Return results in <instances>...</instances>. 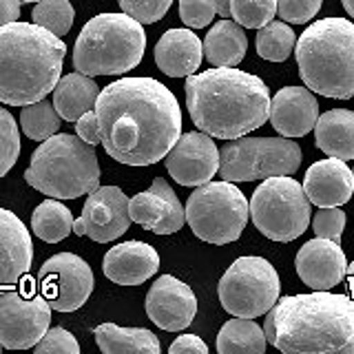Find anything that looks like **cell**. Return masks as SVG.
I'll return each instance as SVG.
<instances>
[{"instance_id":"cell-1","label":"cell","mask_w":354,"mask_h":354,"mask_svg":"<svg viewBox=\"0 0 354 354\" xmlns=\"http://www.w3.org/2000/svg\"><path fill=\"white\" fill-rule=\"evenodd\" d=\"M95 115L104 151L120 164L151 166L182 136L177 97L153 77H122L100 91Z\"/></svg>"},{"instance_id":"cell-2","label":"cell","mask_w":354,"mask_h":354,"mask_svg":"<svg viewBox=\"0 0 354 354\" xmlns=\"http://www.w3.org/2000/svg\"><path fill=\"white\" fill-rule=\"evenodd\" d=\"M188 113L210 138L235 140L270 118V93L261 77L235 66H213L186 80Z\"/></svg>"},{"instance_id":"cell-3","label":"cell","mask_w":354,"mask_h":354,"mask_svg":"<svg viewBox=\"0 0 354 354\" xmlns=\"http://www.w3.org/2000/svg\"><path fill=\"white\" fill-rule=\"evenodd\" d=\"M266 339L286 354H330L354 335L350 295L317 290L277 299L266 313Z\"/></svg>"},{"instance_id":"cell-4","label":"cell","mask_w":354,"mask_h":354,"mask_svg":"<svg viewBox=\"0 0 354 354\" xmlns=\"http://www.w3.org/2000/svg\"><path fill=\"white\" fill-rule=\"evenodd\" d=\"M66 44L29 22L0 27V102L27 106L47 97L60 82Z\"/></svg>"},{"instance_id":"cell-5","label":"cell","mask_w":354,"mask_h":354,"mask_svg":"<svg viewBox=\"0 0 354 354\" xmlns=\"http://www.w3.org/2000/svg\"><path fill=\"white\" fill-rule=\"evenodd\" d=\"M299 75L310 91L348 100L354 95V25L346 18L313 22L297 40Z\"/></svg>"},{"instance_id":"cell-6","label":"cell","mask_w":354,"mask_h":354,"mask_svg":"<svg viewBox=\"0 0 354 354\" xmlns=\"http://www.w3.org/2000/svg\"><path fill=\"white\" fill-rule=\"evenodd\" d=\"M25 180L53 199H75L100 186V164L91 144L77 136L55 133L33 151Z\"/></svg>"},{"instance_id":"cell-7","label":"cell","mask_w":354,"mask_h":354,"mask_svg":"<svg viewBox=\"0 0 354 354\" xmlns=\"http://www.w3.org/2000/svg\"><path fill=\"white\" fill-rule=\"evenodd\" d=\"M147 33L129 14H100L82 27L73 47V66L84 75H120L142 62Z\"/></svg>"},{"instance_id":"cell-8","label":"cell","mask_w":354,"mask_h":354,"mask_svg":"<svg viewBox=\"0 0 354 354\" xmlns=\"http://www.w3.org/2000/svg\"><path fill=\"white\" fill-rule=\"evenodd\" d=\"M250 217V204L232 182L197 186L186 202V221L195 235L215 246L237 241Z\"/></svg>"},{"instance_id":"cell-9","label":"cell","mask_w":354,"mask_h":354,"mask_svg":"<svg viewBox=\"0 0 354 354\" xmlns=\"http://www.w3.org/2000/svg\"><path fill=\"white\" fill-rule=\"evenodd\" d=\"M252 224L272 241H295L310 224V199L288 175L266 177L250 199Z\"/></svg>"},{"instance_id":"cell-10","label":"cell","mask_w":354,"mask_h":354,"mask_svg":"<svg viewBox=\"0 0 354 354\" xmlns=\"http://www.w3.org/2000/svg\"><path fill=\"white\" fill-rule=\"evenodd\" d=\"M301 166V147L292 138H235L219 151V177L226 182H254L292 175Z\"/></svg>"},{"instance_id":"cell-11","label":"cell","mask_w":354,"mask_h":354,"mask_svg":"<svg viewBox=\"0 0 354 354\" xmlns=\"http://www.w3.org/2000/svg\"><path fill=\"white\" fill-rule=\"evenodd\" d=\"M279 274L263 257H239L219 279V301L232 317L266 315L279 299Z\"/></svg>"},{"instance_id":"cell-12","label":"cell","mask_w":354,"mask_h":354,"mask_svg":"<svg viewBox=\"0 0 354 354\" xmlns=\"http://www.w3.org/2000/svg\"><path fill=\"white\" fill-rule=\"evenodd\" d=\"M29 281L18 290L0 292V346L7 350H29L47 335L51 306L44 295L36 292Z\"/></svg>"},{"instance_id":"cell-13","label":"cell","mask_w":354,"mask_h":354,"mask_svg":"<svg viewBox=\"0 0 354 354\" xmlns=\"http://www.w3.org/2000/svg\"><path fill=\"white\" fill-rule=\"evenodd\" d=\"M38 286L49 306L58 313L82 308L93 292V272L88 263L73 252H58L42 263Z\"/></svg>"},{"instance_id":"cell-14","label":"cell","mask_w":354,"mask_h":354,"mask_svg":"<svg viewBox=\"0 0 354 354\" xmlns=\"http://www.w3.org/2000/svg\"><path fill=\"white\" fill-rule=\"evenodd\" d=\"M131 199L118 186H97L88 193L82 215L73 219L75 235H86L97 243H106L122 237L131 226L129 213Z\"/></svg>"},{"instance_id":"cell-15","label":"cell","mask_w":354,"mask_h":354,"mask_svg":"<svg viewBox=\"0 0 354 354\" xmlns=\"http://www.w3.org/2000/svg\"><path fill=\"white\" fill-rule=\"evenodd\" d=\"M166 171L182 186L208 184L219 173V151L208 133H184L166 155Z\"/></svg>"},{"instance_id":"cell-16","label":"cell","mask_w":354,"mask_h":354,"mask_svg":"<svg viewBox=\"0 0 354 354\" xmlns=\"http://www.w3.org/2000/svg\"><path fill=\"white\" fill-rule=\"evenodd\" d=\"M131 219L155 235H173L186 221V208L164 177H155L147 191L129 202Z\"/></svg>"},{"instance_id":"cell-17","label":"cell","mask_w":354,"mask_h":354,"mask_svg":"<svg viewBox=\"0 0 354 354\" xmlns=\"http://www.w3.org/2000/svg\"><path fill=\"white\" fill-rule=\"evenodd\" d=\"M147 315L166 332H180L193 324L197 299L193 290L177 277L162 274L147 295Z\"/></svg>"},{"instance_id":"cell-18","label":"cell","mask_w":354,"mask_h":354,"mask_svg":"<svg viewBox=\"0 0 354 354\" xmlns=\"http://www.w3.org/2000/svg\"><path fill=\"white\" fill-rule=\"evenodd\" d=\"M297 274L313 290H330L346 279L348 261L339 241L332 239H310L297 252Z\"/></svg>"},{"instance_id":"cell-19","label":"cell","mask_w":354,"mask_h":354,"mask_svg":"<svg viewBox=\"0 0 354 354\" xmlns=\"http://www.w3.org/2000/svg\"><path fill=\"white\" fill-rule=\"evenodd\" d=\"M33 261V243L27 226L0 208V292L11 290L27 277Z\"/></svg>"},{"instance_id":"cell-20","label":"cell","mask_w":354,"mask_h":354,"mask_svg":"<svg viewBox=\"0 0 354 354\" xmlns=\"http://www.w3.org/2000/svg\"><path fill=\"white\" fill-rule=\"evenodd\" d=\"M270 124L283 138H304L319 120V102L308 86H283L270 100Z\"/></svg>"},{"instance_id":"cell-21","label":"cell","mask_w":354,"mask_h":354,"mask_svg":"<svg viewBox=\"0 0 354 354\" xmlns=\"http://www.w3.org/2000/svg\"><path fill=\"white\" fill-rule=\"evenodd\" d=\"M160 268V254L147 241H124L104 254L102 270L106 279L120 286H140Z\"/></svg>"},{"instance_id":"cell-22","label":"cell","mask_w":354,"mask_h":354,"mask_svg":"<svg viewBox=\"0 0 354 354\" xmlns=\"http://www.w3.org/2000/svg\"><path fill=\"white\" fill-rule=\"evenodd\" d=\"M304 191L310 204L324 206H343L354 193V175L348 164L339 158L315 162L306 171Z\"/></svg>"},{"instance_id":"cell-23","label":"cell","mask_w":354,"mask_h":354,"mask_svg":"<svg viewBox=\"0 0 354 354\" xmlns=\"http://www.w3.org/2000/svg\"><path fill=\"white\" fill-rule=\"evenodd\" d=\"M204 58V42L191 29H169L155 44V64L171 77L193 75Z\"/></svg>"},{"instance_id":"cell-24","label":"cell","mask_w":354,"mask_h":354,"mask_svg":"<svg viewBox=\"0 0 354 354\" xmlns=\"http://www.w3.org/2000/svg\"><path fill=\"white\" fill-rule=\"evenodd\" d=\"M100 86L91 75L80 71L66 73L53 88V106L66 122H77L88 111H95Z\"/></svg>"},{"instance_id":"cell-25","label":"cell","mask_w":354,"mask_h":354,"mask_svg":"<svg viewBox=\"0 0 354 354\" xmlns=\"http://www.w3.org/2000/svg\"><path fill=\"white\" fill-rule=\"evenodd\" d=\"M317 147L328 158L354 160V111L332 109L319 115L315 124Z\"/></svg>"},{"instance_id":"cell-26","label":"cell","mask_w":354,"mask_h":354,"mask_svg":"<svg viewBox=\"0 0 354 354\" xmlns=\"http://www.w3.org/2000/svg\"><path fill=\"white\" fill-rule=\"evenodd\" d=\"M248 51L246 31L235 20H219L206 33L204 55L213 66H237Z\"/></svg>"},{"instance_id":"cell-27","label":"cell","mask_w":354,"mask_h":354,"mask_svg":"<svg viewBox=\"0 0 354 354\" xmlns=\"http://www.w3.org/2000/svg\"><path fill=\"white\" fill-rule=\"evenodd\" d=\"M95 343L106 354H158L162 350L160 339L144 328H120L115 324H102L95 328Z\"/></svg>"},{"instance_id":"cell-28","label":"cell","mask_w":354,"mask_h":354,"mask_svg":"<svg viewBox=\"0 0 354 354\" xmlns=\"http://www.w3.org/2000/svg\"><path fill=\"white\" fill-rule=\"evenodd\" d=\"M266 332L254 324L252 319L237 317L221 326L217 335V352L219 354H261L266 350Z\"/></svg>"},{"instance_id":"cell-29","label":"cell","mask_w":354,"mask_h":354,"mask_svg":"<svg viewBox=\"0 0 354 354\" xmlns=\"http://www.w3.org/2000/svg\"><path fill=\"white\" fill-rule=\"evenodd\" d=\"M31 230L38 239L47 243H58L66 239L73 230V217L71 210L58 199H44L42 204L36 206L31 215Z\"/></svg>"},{"instance_id":"cell-30","label":"cell","mask_w":354,"mask_h":354,"mask_svg":"<svg viewBox=\"0 0 354 354\" xmlns=\"http://www.w3.org/2000/svg\"><path fill=\"white\" fill-rule=\"evenodd\" d=\"M60 113L55 111V106L47 100H38V102H31L27 106H22L20 111V127L22 133L29 140L44 142L51 136H55L60 129Z\"/></svg>"},{"instance_id":"cell-31","label":"cell","mask_w":354,"mask_h":354,"mask_svg":"<svg viewBox=\"0 0 354 354\" xmlns=\"http://www.w3.org/2000/svg\"><path fill=\"white\" fill-rule=\"evenodd\" d=\"M297 44L295 31L288 22H274L270 20L263 25L257 33V53L263 60L270 62H283L290 58V53Z\"/></svg>"},{"instance_id":"cell-32","label":"cell","mask_w":354,"mask_h":354,"mask_svg":"<svg viewBox=\"0 0 354 354\" xmlns=\"http://www.w3.org/2000/svg\"><path fill=\"white\" fill-rule=\"evenodd\" d=\"M31 18L42 29L51 31L53 36H66L73 25L75 11L69 0H40L31 11Z\"/></svg>"},{"instance_id":"cell-33","label":"cell","mask_w":354,"mask_h":354,"mask_svg":"<svg viewBox=\"0 0 354 354\" xmlns=\"http://www.w3.org/2000/svg\"><path fill=\"white\" fill-rule=\"evenodd\" d=\"M277 0H230V16L243 29H261L274 18Z\"/></svg>"},{"instance_id":"cell-34","label":"cell","mask_w":354,"mask_h":354,"mask_svg":"<svg viewBox=\"0 0 354 354\" xmlns=\"http://www.w3.org/2000/svg\"><path fill=\"white\" fill-rule=\"evenodd\" d=\"M20 155V133L14 115L0 106V177H5Z\"/></svg>"},{"instance_id":"cell-35","label":"cell","mask_w":354,"mask_h":354,"mask_svg":"<svg viewBox=\"0 0 354 354\" xmlns=\"http://www.w3.org/2000/svg\"><path fill=\"white\" fill-rule=\"evenodd\" d=\"M122 11L136 18L142 25H153L166 16L173 0H118Z\"/></svg>"},{"instance_id":"cell-36","label":"cell","mask_w":354,"mask_h":354,"mask_svg":"<svg viewBox=\"0 0 354 354\" xmlns=\"http://www.w3.org/2000/svg\"><path fill=\"white\" fill-rule=\"evenodd\" d=\"M217 14V0H180V18L186 27L204 29Z\"/></svg>"},{"instance_id":"cell-37","label":"cell","mask_w":354,"mask_h":354,"mask_svg":"<svg viewBox=\"0 0 354 354\" xmlns=\"http://www.w3.org/2000/svg\"><path fill=\"white\" fill-rule=\"evenodd\" d=\"M313 228L317 237L339 241L346 228V213L339 206H324L313 219Z\"/></svg>"},{"instance_id":"cell-38","label":"cell","mask_w":354,"mask_h":354,"mask_svg":"<svg viewBox=\"0 0 354 354\" xmlns=\"http://www.w3.org/2000/svg\"><path fill=\"white\" fill-rule=\"evenodd\" d=\"M321 3L324 0H277V14L290 25H306L319 14Z\"/></svg>"},{"instance_id":"cell-39","label":"cell","mask_w":354,"mask_h":354,"mask_svg":"<svg viewBox=\"0 0 354 354\" xmlns=\"http://www.w3.org/2000/svg\"><path fill=\"white\" fill-rule=\"evenodd\" d=\"M38 354H51V352H62V354H77L80 352V346H77L75 337L71 335L69 330L64 328H51L47 330L36 346H33Z\"/></svg>"},{"instance_id":"cell-40","label":"cell","mask_w":354,"mask_h":354,"mask_svg":"<svg viewBox=\"0 0 354 354\" xmlns=\"http://www.w3.org/2000/svg\"><path fill=\"white\" fill-rule=\"evenodd\" d=\"M75 133H77V138L84 140L86 144H91V147L102 144V131H100V122H97L95 111H88V113H84L75 122Z\"/></svg>"},{"instance_id":"cell-41","label":"cell","mask_w":354,"mask_h":354,"mask_svg":"<svg viewBox=\"0 0 354 354\" xmlns=\"http://www.w3.org/2000/svg\"><path fill=\"white\" fill-rule=\"evenodd\" d=\"M169 352L171 354H206L208 346L197 335H182L171 343Z\"/></svg>"},{"instance_id":"cell-42","label":"cell","mask_w":354,"mask_h":354,"mask_svg":"<svg viewBox=\"0 0 354 354\" xmlns=\"http://www.w3.org/2000/svg\"><path fill=\"white\" fill-rule=\"evenodd\" d=\"M20 18V0H0V27Z\"/></svg>"},{"instance_id":"cell-43","label":"cell","mask_w":354,"mask_h":354,"mask_svg":"<svg viewBox=\"0 0 354 354\" xmlns=\"http://www.w3.org/2000/svg\"><path fill=\"white\" fill-rule=\"evenodd\" d=\"M346 286H348V292H350V297H352V301H354V261L348 266V270H346Z\"/></svg>"},{"instance_id":"cell-44","label":"cell","mask_w":354,"mask_h":354,"mask_svg":"<svg viewBox=\"0 0 354 354\" xmlns=\"http://www.w3.org/2000/svg\"><path fill=\"white\" fill-rule=\"evenodd\" d=\"M217 14L221 18H232L230 16V0H217Z\"/></svg>"},{"instance_id":"cell-45","label":"cell","mask_w":354,"mask_h":354,"mask_svg":"<svg viewBox=\"0 0 354 354\" xmlns=\"http://www.w3.org/2000/svg\"><path fill=\"white\" fill-rule=\"evenodd\" d=\"M339 354H354V335L343 343L341 346V350H339Z\"/></svg>"},{"instance_id":"cell-46","label":"cell","mask_w":354,"mask_h":354,"mask_svg":"<svg viewBox=\"0 0 354 354\" xmlns=\"http://www.w3.org/2000/svg\"><path fill=\"white\" fill-rule=\"evenodd\" d=\"M341 3H343V9L348 11V16L354 18V0H341Z\"/></svg>"},{"instance_id":"cell-47","label":"cell","mask_w":354,"mask_h":354,"mask_svg":"<svg viewBox=\"0 0 354 354\" xmlns=\"http://www.w3.org/2000/svg\"><path fill=\"white\" fill-rule=\"evenodd\" d=\"M20 3H40V0H20Z\"/></svg>"},{"instance_id":"cell-48","label":"cell","mask_w":354,"mask_h":354,"mask_svg":"<svg viewBox=\"0 0 354 354\" xmlns=\"http://www.w3.org/2000/svg\"><path fill=\"white\" fill-rule=\"evenodd\" d=\"M352 175H354V169H352Z\"/></svg>"},{"instance_id":"cell-49","label":"cell","mask_w":354,"mask_h":354,"mask_svg":"<svg viewBox=\"0 0 354 354\" xmlns=\"http://www.w3.org/2000/svg\"><path fill=\"white\" fill-rule=\"evenodd\" d=\"M0 348H3V346H0Z\"/></svg>"}]
</instances>
